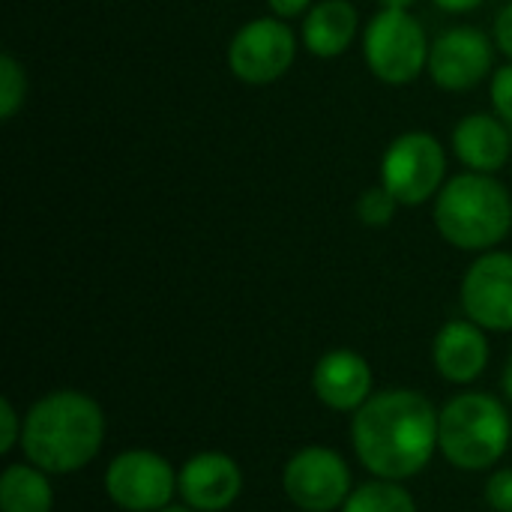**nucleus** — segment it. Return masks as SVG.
I'll return each instance as SVG.
<instances>
[{"instance_id": "nucleus-4", "label": "nucleus", "mask_w": 512, "mask_h": 512, "mask_svg": "<svg viewBox=\"0 0 512 512\" xmlns=\"http://www.w3.org/2000/svg\"><path fill=\"white\" fill-rule=\"evenodd\" d=\"M512 438L507 408L489 393H462L438 417V450L459 471L495 468Z\"/></svg>"}, {"instance_id": "nucleus-29", "label": "nucleus", "mask_w": 512, "mask_h": 512, "mask_svg": "<svg viewBox=\"0 0 512 512\" xmlns=\"http://www.w3.org/2000/svg\"><path fill=\"white\" fill-rule=\"evenodd\" d=\"M159 512H195L192 507H174V504H168V507H162Z\"/></svg>"}, {"instance_id": "nucleus-28", "label": "nucleus", "mask_w": 512, "mask_h": 512, "mask_svg": "<svg viewBox=\"0 0 512 512\" xmlns=\"http://www.w3.org/2000/svg\"><path fill=\"white\" fill-rule=\"evenodd\" d=\"M501 387H504V393H507V399L512 402V354L510 360H507V369H504V378H501Z\"/></svg>"}, {"instance_id": "nucleus-10", "label": "nucleus", "mask_w": 512, "mask_h": 512, "mask_svg": "<svg viewBox=\"0 0 512 512\" xmlns=\"http://www.w3.org/2000/svg\"><path fill=\"white\" fill-rule=\"evenodd\" d=\"M105 492L120 510L159 512L177 492V474L159 453L126 450L111 459L105 471Z\"/></svg>"}, {"instance_id": "nucleus-11", "label": "nucleus", "mask_w": 512, "mask_h": 512, "mask_svg": "<svg viewBox=\"0 0 512 512\" xmlns=\"http://www.w3.org/2000/svg\"><path fill=\"white\" fill-rule=\"evenodd\" d=\"M465 315L492 333L512 330V252H480L462 279Z\"/></svg>"}, {"instance_id": "nucleus-22", "label": "nucleus", "mask_w": 512, "mask_h": 512, "mask_svg": "<svg viewBox=\"0 0 512 512\" xmlns=\"http://www.w3.org/2000/svg\"><path fill=\"white\" fill-rule=\"evenodd\" d=\"M486 504L495 512H512V468H501L489 477Z\"/></svg>"}, {"instance_id": "nucleus-24", "label": "nucleus", "mask_w": 512, "mask_h": 512, "mask_svg": "<svg viewBox=\"0 0 512 512\" xmlns=\"http://www.w3.org/2000/svg\"><path fill=\"white\" fill-rule=\"evenodd\" d=\"M492 39H495L498 51H501L504 57H510L512 60V0H507V3H504V9L495 15Z\"/></svg>"}, {"instance_id": "nucleus-8", "label": "nucleus", "mask_w": 512, "mask_h": 512, "mask_svg": "<svg viewBox=\"0 0 512 512\" xmlns=\"http://www.w3.org/2000/svg\"><path fill=\"white\" fill-rule=\"evenodd\" d=\"M282 489L303 512H333L354 492L348 462L330 447H306L288 459Z\"/></svg>"}, {"instance_id": "nucleus-17", "label": "nucleus", "mask_w": 512, "mask_h": 512, "mask_svg": "<svg viewBox=\"0 0 512 512\" xmlns=\"http://www.w3.org/2000/svg\"><path fill=\"white\" fill-rule=\"evenodd\" d=\"M54 489L48 474L36 465H9L0 474V510L3 512H51Z\"/></svg>"}, {"instance_id": "nucleus-20", "label": "nucleus", "mask_w": 512, "mask_h": 512, "mask_svg": "<svg viewBox=\"0 0 512 512\" xmlns=\"http://www.w3.org/2000/svg\"><path fill=\"white\" fill-rule=\"evenodd\" d=\"M399 201H396V195L387 189V186H369L360 198H357V219L363 222V225H369V228H384V225H390L393 219H396V213H399Z\"/></svg>"}, {"instance_id": "nucleus-5", "label": "nucleus", "mask_w": 512, "mask_h": 512, "mask_svg": "<svg viewBox=\"0 0 512 512\" xmlns=\"http://www.w3.org/2000/svg\"><path fill=\"white\" fill-rule=\"evenodd\" d=\"M429 33L411 9H378L363 27V57L369 72L390 84H414L429 66Z\"/></svg>"}, {"instance_id": "nucleus-6", "label": "nucleus", "mask_w": 512, "mask_h": 512, "mask_svg": "<svg viewBox=\"0 0 512 512\" xmlns=\"http://www.w3.org/2000/svg\"><path fill=\"white\" fill-rule=\"evenodd\" d=\"M447 180V150L432 132H402L381 156V186H387L402 207L435 201Z\"/></svg>"}, {"instance_id": "nucleus-3", "label": "nucleus", "mask_w": 512, "mask_h": 512, "mask_svg": "<svg viewBox=\"0 0 512 512\" xmlns=\"http://www.w3.org/2000/svg\"><path fill=\"white\" fill-rule=\"evenodd\" d=\"M438 234L462 252H492L512 231V195L495 174L462 171L432 201Z\"/></svg>"}, {"instance_id": "nucleus-12", "label": "nucleus", "mask_w": 512, "mask_h": 512, "mask_svg": "<svg viewBox=\"0 0 512 512\" xmlns=\"http://www.w3.org/2000/svg\"><path fill=\"white\" fill-rule=\"evenodd\" d=\"M177 492L195 512L228 510L243 492L240 465L225 453H198L180 468Z\"/></svg>"}, {"instance_id": "nucleus-19", "label": "nucleus", "mask_w": 512, "mask_h": 512, "mask_svg": "<svg viewBox=\"0 0 512 512\" xmlns=\"http://www.w3.org/2000/svg\"><path fill=\"white\" fill-rule=\"evenodd\" d=\"M27 102V72L24 63L12 54H0V120L9 123Z\"/></svg>"}, {"instance_id": "nucleus-21", "label": "nucleus", "mask_w": 512, "mask_h": 512, "mask_svg": "<svg viewBox=\"0 0 512 512\" xmlns=\"http://www.w3.org/2000/svg\"><path fill=\"white\" fill-rule=\"evenodd\" d=\"M489 99H492L495 114L504 123H512V60L492 72V78H489Z\"/></svg>"}, {"instance_id": "nucleus-14", "label": "nucleus", "mask_w": 512, "mask_h": 512, "mask_svg": "<svg viewBox=\"0 0 512 512\" xmlns=\"http://www.w3.org/2000/svg\"><path fill=\"white\" fill-rule=\"evenodd\" d=\"M453 156L477 174H498L510 159V132L498 114L474 111L465 114L450 132Z\"/></svg>"}, {"instance_id": "nucleus-7", "label": "nucleus", "mask_w": 512, "mask_h": 512, "mask_svg": "<svg viewBox=\"0 0 512 512\" xmlns=\"http://www.w3.org/2000/svg\"><path fill=\"white\" fill-rule=\"evenodd\" d=\"M300 39L288 21L276 15H258L240 24L228 42V72L252 87H264L288 75L297 60Z\"/></svg>"}, {"instance_id": "nucleus-2", "label": "nucleus", "mask_w": 512, "mask_h": 512, "mask_svg": "<svg viewBox=\"0 0 512 512\" xmlns=\"http://www.w3.org/2000/svg\"><path fill=\"white\" fill-rule=\"evenodd\" d=\"M105 441V414L87 393L57 390L42 396L24 417L21 450L45 474L87 468Z\"/></svg>"}, {"instance_id": "nucleus-26", "label": "nucleus", "mask_w": 512, "mask_h": 512, "mask_svg": "<svg viewBox=\"0 0 512 512\" xmlns=\"http://www.w3.org/2000/svg\"><path fill=\"white\" fill-rule=\"evenodd\" d=\"M438 9H444V12H453V15H468V12H474V9H480L486 0H432Z\"/></svg>"}, {"instance_id": "nucleus-13", "label": "nucleus", "mask_w": 512, "mask_h": 512, "mask_svg": "<svg viewBox=\"0 0 512 512\" xmlns=\"http://www.w3.org/2000/svg\"><path fill=\"white\" fill-rule=\"evenodd\" d=\"M312 390L333 411H360L372 399V366L357 351H327L312 372Z\"/></svg>"}, {"instance_id": "nucleus-23", "label": "nucleus", "mask_w": 512, "mask_h": 512, "mask_svg": "<svg viewBox=\"0 0 512 512\" xmlns=\"http://www.w3.org/2000/svg\"><path fill=\"white\" fill-rule=\"evenodd\" d=\"M21 432H24V423L18 420L12 399L3 396L0 399V456H6L9 450H15V444H21Z\"/></svg>"}, {"instance_id": "nucleus-18", "label": "nucleus", "mask_w": 512, "mask_h": 512, "mask_svg": "<svg viewBox=\"0 0 512 512\" xmlns=\"http://www.w3.org/2000/svg\"><path fill=\"white\" fill-rule=\"evenodd\" d=\"M342 512H417V504L396 480H372L348 495Z\"/></svg>"}, {"instance_id": "nucleus-25", "label": "nucleus", "mask_w": 512, "mask_h": 512, "mask_svg": "<svg viewBox=\"0 0 512 512\" xmlns=\"http://www.w3.org/2000/svg\"><path fill=\"white\" fill-rule=\"evenodd\" d=\"M318 0H267L270 12L282 21H291V18H303Z\"/></svg>"}, {"instance_id": "nucleus-16", "label": "nucleus", "mask_w": 512, "mask_h": 512, "mask_svg": "<svg viewBox=\"0 0 512 512\" xmlns=\"http://www.w3.org/2000/svg\"><path fill=\"white\" fill-rule=\"evenodd\" d=\"M360 36V12L351 0H318L300 24V45L321 60L342 57Z\"/></svg>"}, {"instance_id": "nucleus-27", "label": "nucleus", "mask_w": 512, "mask_h": 512, "mask_svg": "<svg viewBox=\"0 0 512 512\" xmlns=\"http://www.w3.org/2000/svg\"><path fill=\"white\" fill-rule=\"evenodd\" d=\"M417 0H378V9H414Z\"/></svg>"}, {"instance_id": "nucleus-9", "label": "nucleus", "mask_w": 512, "mask_h": 512, "mask_svg": "<svg viewBox=\"0 0 512 512\" xmlns=\"http://www.w3.org/2000/svg\"><path fill=\"white\" fill-rule=\"evenodd\" d=\"M495 39L480 27H450L432 39L429 78L447 93H468L495 72Z\"/></svg>"}, {"instance_id": "nucleus-15", "label": "nucleus", "mask_w": 512, "mask_h": 512, "mask_svg": "<svg viewBox=\"0 0 512 512\" xmlns=\"http://www.w3.org/2000/svg\"><path fill=\"white\" fill-rule=\"evenodd\" d=\"M435 369L450 384H471L489 366V339L480 324L471 318L447 321L432 345Z\"/></svg>"}, {"instance_id": "nucleus-1", "label": "nucleus", "mask_w": 512, "mask_h": 512, "mask_svg": "<svg viewBox=\"0 0 512 512\" xmlns=\"http://www.w3.org/2000/svg\"><path fill=\"white\" fill-rule=\"evenodd\" d=\"M438 411L417 390H384L354 411L351 441L378 480L417 477L438 450Z\"/></svg>"}]
</instances>
